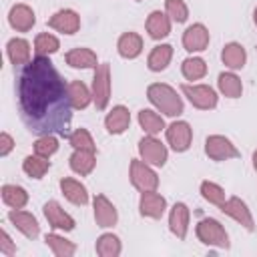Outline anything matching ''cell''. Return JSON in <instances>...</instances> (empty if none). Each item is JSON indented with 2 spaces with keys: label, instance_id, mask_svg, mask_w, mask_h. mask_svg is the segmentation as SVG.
<instances>
[{
  "label": "cell",
  "instance_id": "obj_1",
  "mask_svg": "<svg viewBox=\"0 0 257 257\" xmlns=\"http://www.w3.org/2000/svg\"><path fill=\"white\" fill-rule=\"evenodd\" d=\"M20 116L30 133L68 137L72 102L68 84L48 56H36L24 64L18 76Z\"/></svg>",
  "mask_w": 257,
  "mask_h": 257
},
{
  "label": "cell",
  "instance_id": "obj_2",
  "mask_svg": "<svg viewBox=\"0 0 257 257\" xmlns=\"http://www.w3.org/2000/svg\"><path fill=\"white\" fill-rule=\"evenodd\" d=\"M147 96L149 100L157 106V110H161L167 116H179L183 112V100L177 94V90L165 82H153L147 88Z\"/></svg>",
  "mask_w": 257,
  "mask_h": 257
},
{
  "label": "cell",
  "instance_id": "obj_3",
  "mask_svg": "<svg viewBox=\"0 0 257 257\" xmlns=\"http://www.w3.org/2000/svg\"><path fill=\"white\" fill-rule=\"evenodd\" d=\"M195 231H197V237H199V241L203 245L229 249V235H227L225 227L217 219H201L197 223Z\"/></svg>",
  "mask_w": 257,
  "mask_h": 257
},
{
  "label": "cell",
  "instance_id": "obj_4",
  "mask_svg": "<svg viewBox=\"0 0 257 257\" xmlns=\"http://www.w3.org/2000/svg\"><path fill=\"white\" fill-rule=\"evenodd\" d=\"M110 100V66L102 62L94 68L92 76V102L98 110H104Z\"/></svg>",
  "mask_w": 257,
  "mask_h": 257
},
{
  "label": "cell",
  "instance_id": "obj_5",
  "mask_svg": "<svg viewBox=\"0 0 257 257\" xmlns=\"http://www.w3.org/2000/svg\"><path fill=\"white\" fill-rule=\"evenodd\" d=\"M181 90L195 108L211 110L217 106V92L209 84H181Z\"/></svg>",
  "mask_w": 257,
  "mask_h": 257
},
{
  "label": "cell",
  "instance_id": "obj_6",
  "mask_svg": "<svg viewBox=\"0 0 257 257\" xmlns=\"http://www.w3.org/2000/svg\"><path fill=\"white\" fill-rule=\"evenodd\" d=\"M131 183L135 189H139L141 193L145 191H155L159 187V177L157 173L149 167V163L133 159L131 161Z\"/></svg>",
  "mask_w": 257,
  "mask_h": 257
},
{
  "label": "cell",
  "instance_id": "obj_7",
  "mask_svg": "<svg viewBox=\"0 0 257 257\" xmlns=\"http://www.w3.org/2000/svg\"><path fill=\"white\" fill-rule=\"evenodd\" d=\"M205 153L213 161H227V159L239 157V151L235 149V145L227 137H223V135H211V137H207V141H205Z\"/></svg>",
  "mask_w": 257,
  "mask_h": 257
},
{
  "label": "cell",
  "instance_id": "obj_8",
  "mask_svg": "<svg viewBox=\"0 0 257 257\" xmlns=\"http://www.w3.org/2000/svg\"><path fill=\"white\" fill-rule=\"evenodd\" d=\"M139 153H141L143 161L149 165L163 167L167 163V147L153 135H147L139 141Z\"/></svg>",
  "mask_w": 257,
  "mask_h": 257
},
{
  "label": "cell",
  "instance_id": "obj_9",
  "mask_svg": "<svg viewBox=\"0 0 257 257\" xmlns=\"http://www.w3.org/2000/svg\"><path fill=\"white\" fill-rule=\"evenodd\" d=\"M167 141L171 145L173 151L177 153H185L191 147L193 141V128L189 126V122L185 120H175L167 126Z\"/></svg>",
  "mask_w": 257,
  "mask_h": 257
},
{
  "label": "cell",
  "instance_id": "obj_10",
  "mask_svg": "<svg viewBox=\"0 0 257 257\" xmlns=\"http://www.w3.org/2000/svg\"><path fill=\"white\" fill-rule=\"evenodd\" d=\"M219 209H221L225 215H229L231 219H235L239 225H243L247 231H253V229H255L253 215H251V211L247 209V205H245L239 197H231V199H227Z\"/></svg>",
  "mask_w": 257,
  "mask_h": 257
},
{
  "label": "cell",
  "instance_id": "obj_11",
  "mask_svg": "<svg viewBox=\"0 0 257 257\" xmlns=\"http://www.w3.org/2000/svg\"><path fill=\"white\" fill-rule=\"evenodd\" d=\"M42 211H44V217H46V221L52 229H60V231H72L74 229V219L56 201L44 203Z\"/></svg>",
  "mask_w": 257,
  "mask_h": 257
},
{
  "label": "cell",
  "instance_id": "obj_12",
  "mask_svg": "<svg viewBox=\"0 0 257 257\" xmlns=\"http://www.w3.org/2000/svg\"><path fill=\"white\" fill-rule=\"evenodd\" d=\"M48 26L56 32H62V34H74L80 28V16L74 10L64 8V10H58L50 16Z\"/></svg>",
  "mask_w": 257,
  "mask_h": 257
},
{
  "label": "cell",
  "instance_id": "obj_13",
  "mask_svg": "<svg viewBox=\"0 0 257 257\" xmlns=\"http://www.w3.org/2000/svg\"><path fill=\"white\" fill-rule=\"evenodd\" d=\"M167 209V199L155 191H145L141 193V201H139V211L143 217H151V219H161L163 213Z\"/></svg>",
  "mask_w": 257,
  "mask_h": 257
},
{
  "label": "cell",
  "instance_id": "obj_14",
  "mask_svg": "<svg viewBox=\"0 0 257 257\" xmlns=\"http://www.w3.org/2000/svg\"><path fill=\"white\" fill-rule=\"evenodd\" d=\"M8 219H10V223H12L24 237H28V239H36V237H38L40 225H38V221H36V217H34L32 213L20 211V209H12V211L8 213Z\"/></svg>",
  "mask_w": 257,
  "mask_h": 257
},
{
  "label": "cell",
  "instance_id": "obj_15",
  "mask_svg": "<svg viewBox=\"0 0 257 257\" xmlns=\"http://www.w3.org/2000/svg\"><path fill=\"white\" fill-rule=\"evenodd\" d=\"M183 46L187 52H201L209 46V30L205 28V24L197 22L193 26H189L183 34Z\"/></svg>",
  "mask_w": 257,
  "mask_h": 257
},
{
  "label": "cell",
  "instance_id": "obj_16",
  "mask_svg": "<svg viewBox=\"0 0 257 257\" xmlns=\"http://www.w3.org/2000/svg\"><path fill=\"white\" fill-rule=\"evenodd\" d=\"M8 22L14 30L18 32H28L34 22H36V16H34V10L28 6V4H14L8 12Z\"/></svg>",
  "mask_w": 257,
  "mask_h": 257
},
{
  "label": "cell",
  "instance_id": "obj_17",
  "mask_svg": "<svg viewBox=\"0 0 257 257\" xmlns=\"http://www.w3.org/2000/svg\"><path fill=\"white\" fill-rule=\"evenodd\" d=\"M92 207H94V221H96L98 227L106 229V227L116 225V219H118L116 209L104 195H96L94 201H92Z\"/></svg>",
  "mask_w": 257,
  "mask_h": 257
},
{
  "label": "cell",
  "instance_id": "obj_18",
  "mask_svg": "<svg viewBox=\"0 0 257 257\" xmlns=\"http://www.w3.org/2000/svg\"><path fill=\"white\" fill-rule=\"evenodd\" d=\"M189 219H191L189 207L185 203H175L169 213V227H171L173 235H177L179 239H185L187 231H189Z\"/></svg>",
  "mask_w": 257,
  "mask_h": 257
},
{
  "label": "cell",
  "instance_id": "obj_19",
  "mask_svg": "<svg viewBox=\"0 0 257 257\" xmlns=\"http://www.w3.org/2000/svg\"><path fill=\"white\" fill-rule=\"evenodd\" d=\"M147 32L151 38L155 40H161L165 36H169L171 32V18L167 16V12H161V10H153L147 18Z\"/></svg>",
  "mask_w": 257,
  "mask_h": 257
},
{
  "label": "cell",
  "instance_id": "obj_20",
  "mask_svg": "<svg viewBox=\"0 0 257 257\" xmlns=\"http://www.w3.org/2000/svg\"><path fill=\"white\" fill-rule=\"evenodd\" d=\"M128 124H131V112H128V108L122 106V104L112 106V110H110V112L106 114V118H104V126H106V131H108L110 135H120V133H124V131L128 128Z\"/></svg>",
  "mask_w": 257,
  "mask_h": 257
},
{
  "label": "cell",
  "instance_id": "obj_21",
  "mask_svg": "<svg viewBox=\"0 0 257 257\" xmlns=\"http://www.w3.org/2000/svg\"><path fill=\"white\" fill-rule=\"evenodd\" d=\"M60 191L74 205H86L88 203V191H86V187L80 181L72 179V177H62L60 179Z\"/></svg>",
  "mask_w": 257,
  "mask_h": 257
},
{
  "label": "cell",
  "instance_id": "obj_22",
  "mask_svg": "<svg viewBox=\"0 0 257 257\" xmlns=\"http://www.w3.org/2000/svg\"><path fill=\"white\" fill-rule=\"evenodd\" d=\"M116 48H118V54L122 58L133 60L143 52V38L137 32H124V34H120Z\"/></svg>",
  "mask_w": 257,
  "mask_h": 257
},
{
  "label": "cell",
  "instance_id": "obj_23",
  "mask_svg": "<svg viewBox=\"0 0 257 257\" xmlns=\"http://www.w3.org/2000/svg\"><path fill=\"white\" fill-rule=\"evenodd\" d=\"M6 54L14 66H24L30 62V44L24 38H12L6 44Z\"/></svg>",
  "mask_w": 257,
  "mask_h": 257
},
{
  "label": "cell",
  "instance_id": "obj_24",
  "mask_svg": "<svg viewBox=\"0 0 257 257\" xmlns=\"http://www.w3.org/2000/svg\"><path fill=\"white\" fill-rule=\"evenodd\" d=\"M221 60H223V64L229 66L231 70H237V68H243V66H245L247 52H245V48H243L239 42H229V44L223 46Z\"/></svg>",
  "mask_w": 257,
  "mask_h": 257
},
{
  "label": "cell",
  "instance_id": "obj_25",
  "mask_svg": "<svg viewBox=\"0 0 257 257\" xmlns=\"http://www.w3.org/2000/svg\"><path fill=\"white\" fill-rule=\"evenodd\" d=\"M66 64H70L72 68H96L98 60L96 54L90 48H72L66 52Z\"/></svg>",
  "mask_w": 257,
  "mask_h": 257
},
{
  "label": "cell",
  "instance_id": "obj_26",
  "mask_svg": "<svg viewBox=\"0 0 257 257\" xmlns=\"http://www.w3.org/2000/svg\"><path fill=\"white\" fill-rule=\"evenodd\" d=\"M94 165H96V155L90 153V151H78V149H74V153L70 155V169L76 175H80V177L90 175L92 169H94Z\"/></svg>",
  "mask_w": 257,
  "mask_h": 257
},
{
  "label": "cell",
  "instance_id": "obj_27",
  "mask_svg": "<svg viewBox=\"0 0 257 257\" xmlns=\"http://www.w3.org/2000/svg\"><path fill=\"white\" fill-rule=\"evenodd\" d=\"M171 58H173V46L171 44H159L151 50V54L147 58V64L153 72H161L169 66Z\"/></svg>",
  "mask_w": 257,
  "mask_h": 257
},
{
  "label": "cell",
  "instance_id": "obj_28",
  "mask_svg": "<svg viewBox=\"0 0 257 257\" xmlns=\"http://www.w3.org/2000/svg\"><path fill=\"white\" fill-rule=\"evenodd\" d=\"M68 94H70V102L76 110H82L90 104L92 100V90H88V86L82 80H72L68 82Z\"/></svg>",
  "mask_w": 257,
  "mask_h": 257
},
{
  "label": "cell",
  "instance_id": "obj_29",
  "mask_svg": "<svg viewBox=\"0 0 257 257\" xmlns=\"http://www.w3.org/2000/svg\"><path fill=\"white\" fill-rule=\"evenodd\" d=\"M217 86L221 90V94H225L227 98H239L243 92V84L241 78L233 72H221L217 78Z\"/></svg>",
  "mask_w": 257,
  "mask_h": 257
},
{
  "label": "cell",
  "instance_id": "obj_30",
  "mask_svg": "<svg viewBox=\"0 0 257 257\" xmlns=\"http://www.w3.org/2000/svg\"><path fill=\"white\" fill-rule=\"evenodd\" d=\"M139 124H141V128L147 133V135H159L163 128H165V120H163V116L161 114H157L155 110H151V108H143V110H139Z\"/></svg>",
  "mask_w": 257,
  "mask_h": 257
},
{
  "label": "cell",
  "instance_id": "obj_31",
  "mask_svg": "<svg viewBox=\"0 0 257 257\" xmlns=\"http://www.w3.org/2000/svg\"><path fill=\"white\" fill-rule=\"evenodd\" d=\"M44 243L50 247V251L56 255V257H72L76 253V245L56 233H48L44 237Z\"/></svg>",
  "mask_w": 257,
  "mask_h": 257
},
{
  "label": "cell",
  "instance_id": "obj_32",
  "mask_svg": "<svg viewBox=\"0 0 257 257\" xmlns=\"http://www.w3.org/2000/svg\"><path fill=\"white\" fill-rule=\"evenodd\" d=\"M48 169H50V161L40 155H34V157L30 155L22 161V171L32 179H42L48 173Z\"/></svg>",
  "mask_w": 257,
  "mask_h": 257
},
{
  "label": "cell",
  "instance_id": "obj_33",
  "mask_svg": "<svg viewBox=\"0 0 257 257\" xmlns=\"http://www.w3.org/2000/svg\"><path fill=\"white\" fill-rule=\"evenodd\" d=\"M2 201L12 209H22L28 203V193L18 185H4L2 187Z\"/></svg>",
  "mask_w": 257,
  "mask_h": 257
},
{
  "label": "cell",
  "instance_id": "obj_34",
  "mask_svg": "<svg viewBox=\"0 0 257 257\" xmlns=\"http://www.w3.org/2000/svg\"><path fill=\"white\" fill-rule=\"evenodd\" d=\"M96 253L100 257H116L120 253V239L112 233H102L96 239Z\"/></svg>",
  "mask_w": 257,
  "mask_h": 257
},
{
  "label": "cell",
  "instance_id": "obj_35",
  "mask_svg": "<svg viewBox=\"0 0 257 257\" xmlns=\"http://www.w3.org/2000/svg\"><path fill=\"white\" fill-rule=\"evenodd\" d=\"M181 70H183V76L187 80H199V78H203L207 74V64L199 56H189V58L183 60Z\"/></svg>",
  "mask_w": 257,
  "mask_h": 257
},
{
  "label": "cell",
  "instance_id": "obj_36",
  "mask_svg": "<svg viewBox=\"0 0 257 257\" xmlns=\"http://www.w3.org/2000/svg\"><path fill=\"white\" fill-rule=\"evenodd\" d=\"M60 48V42L56 36L48 34V32H42L34 38V52L36 56H48V54H54L56 50Z\"/></svg>",
  "mask_w": 257,
  "mask_h": 257
},
{
  "label": "cell",
  "instance_id": "obj_37",
  "mask_svg": "<svg viewBox=\"0 0 257 257\" xmlns=\"http://www.w3.org/2000/svg\"><path fill=\"white\" fill-rule=\"evenodd\" d=\"M68 141H70V145H72L74 149H78V151L96 153V145H94V141H92V137H90V133H88L86 128H76V131H72V133L68 135Z\"/></svg>",
  "mask_w": 257,
  "mask_h": 257
},
{
  "label": "cell",
  "instance_id": "obj_38",
  "mask_svg": "<svg viewBox=\"0 0 257 257\" xmlns=\"http://www.w3.org/2000/svg\"><path fill=\"white\" fill-rule=\"evenodd\" d=\"M56 151H58V139H56V135H40L34 141V153L40 155V157H44V159H50Z\"/></svg>",
  "mask_w": 257,
  "mask_h": 257
},
{
  "label": "cell",
  "instance_id": "obj_39",
  "mask_svg": "<svg viewBox=\"0 0 257 257\" xmlns=\"http://www.w3.org/2000/svg\"><path fill=\"white\" fill-rule=\"evenodd\" d=\"M201 195H203L205 201H209V203H213V205H217V207H221V205L225 203V191H223V187H219L217 183L203 181V183H201Z\"/></svg>",
  "mask_w": 257,
  "mask_h": 257
},
{
  "label": "cell",
  "instance_id": "obj_40",
  "mask_svg": "<svg viewBox=\"0 0 257 257\" xmlns=\"http://www.w3.org/2000/svg\"><path fill=\"white\" fill-rule=\"evenodd\" d=\"M165 10H167V16L177 24L189 18V8L183 0H165Z\"/></svg>",
  "mask_w": 257,
  "mask_h": 257
},
{
  "label": "cell",
  "instance_id": "obj_41",
  "mask_svg": "<svg viewBox=\"0 0 257 257\" xmlns=\"http://www.w3.org/2000/svg\"><path fill=\"white\" fill-rule=\"evenodd\" d=\"M0 237H2V241H0V253H2V255H6V257L14 255V253H16V245L12 243V239L8 237V233H6V231H2V233H0Z\"/></svg>",
  "mask_w": 257,
  "mask_h": 257
},
{
  "label": "cell",
  "instance_id": "obj_42",
  "mask_svg": "<svg viewBox=\"0 0 257 257\" xmlns=\"http://www.w3.org/2000/svg\"><path fill=\"white\" fill-rule=\"evenodd\" d=\"M12 147H14V139H12L8 133H2V135H0V155L6 157V155L12 151Z\"/></svg>",
  "mask_w": 257,
  "mask_h": 257
},
{
  "label": "cell",
  "instance_id": "obj_43",
  "mask_svg": "<svg viewBox=\"0 0 257 257\" xmlns=\"http://www.w3.org/2000/svg\"><path fill=\"white\" fill-rule=\"evenodd\" d=\"M253 167H255V171H257V151L253 153Z\"/></svg>",
  "mask_w": 257,
  "mask_h": 257
},
{
  "label": "cell",
  "instance_id": "obj_44",
  "mask_svg": "<svg viewBox=\"0 0 257 257\" xmlns=\"http://www.w3.org/2000/svg\"><path fill=\"white\" fill-rule=\"evenodd\" d=\"M253 22H255V26H257V8L253 10Z\"/></svg>",
  "mask_w": 257,
  "mask_h": 257
}]
</instances>
